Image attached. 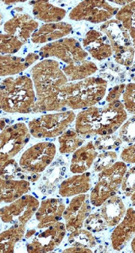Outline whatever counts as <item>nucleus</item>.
Segmentation results:
<instances>
[{
  "mask_svg": "<svg viewBox=\"0 0 135 253\" xmlns=\"http://www.w3.org/2000/svg\"><path fill=\"white\" fill-rule=\"evenodd\" d=\"M122 141L120 139H113L110 136L105 135V137H101L96 141V148L99 150H109V149H113L116 147L121 145Z\"/></svg>",
  "mask_w": 135,
  "mask_h": 253,
  "instance_id": "obj_39",
  "label": "nucleus"
},
{
  "mask_svg": "<svg viewBox=\"0 0 135 253\" xmlns=\"http://www.w3.org/2000/svg\"><path fill=\"white\" fill-rule=\"evenodd\" d=\"M97 152L93 142L76 150L73 156L72 162L70 165V170L73 173L81 174L89 169L97 158Z\"/></svg>",
  "mask_w": 135,
  "mask_h": 253,
  "instance_id": "obj_23",
  "label": "nucleus"
},
{
  "mask_svg": "<svg viewBox=\"0 0 135 253\" xmlns=\"http://www.w3.org/2000/svg\"><path fill=\"white\" fill-rule=\"evenodd\" d=\"M26 224L14 226L0 234V253H14L15 246L25 235Z\"/></svg>",
  "mask_w": 135,
  "mask_h": 253,
  "instance_id": "obj_27",
  "label": "nucleus"
},
{
  "mask_svg": "<svg viewBox=\"0 0 135 253\" xmlns=\"http://www.w3.org/2000/svg\"><path fill=\"white\" fill-rule=\"evenodd\" d=\"M30 188V183L25 179L14 180L0 177V204L12 203L25 195Z\"/></svg>",
  "mask_w": 135,
  "mask_h": 253,
  "instance_id": "obj_21",
  "label": "nucleus"
},
{
  "mask_svg": "<svg viewBox=\"0 0 135 253\" xmlns=\"http://www.w3.org/2000/svg\"><path fill=\"white\" fill-rule=\"evenodd\" d=\"M65 208L61 200L51 198L42 201L36 212V220L39 221L38 228H46L60 221Z\"/></svg>",
  "mask_w": 135,
  "mask_h": 253,
  "instance_id": "obj_14",
  "label": "nucleus"
},
{
  "mask_svg": "<svg viewBox=\"0 0 135 253\" xmlns=\"http://www.w3.org/2000/svg\"><path fill=\"white\" fill-rule=\"evenodd\" d=\"M22 170L15 160L10 159L0 168V177L5 179H14L16 177L23 179L22 176L24 175L20 174Z\"/></svg>",
  "mask_w": 135,
  "mask_h": 253,
  "instance_id": "obj_33",
  "label": "nucleus"
},
{
  "mask_svg": "<svg viewBox=\"0 0 135 253\" xmlns=\"http://www.w3.org/2000/svg\"><path fill=\"white\" fill-rule=\"evenodd\" d=\"M86 230L90 232H98L106 230L108 226L100 213H95L86 217L84 223Z\"/></svg>",
  "mask_w": 135,
  "mask_h": 253,
  "instance_id": "obj_34",
  "label": "nucleus"
},
{
  "mask_svg": "<svg viewBox=\"0 0 135 253\" xmlns=\"http://www.w3.org/2000/svg\"><path fill=\"white\" fill-rule=\"evenodd\" d=\"M117 159V154L113 152H106L98 156V160L95 163L94 169L97 172H101L111 167Z\"/></svg>",
  "mask_w": 135,
  "mask_h": 253,
  "instance_id": "obj_36",
  "label": "nucleus"
},
{
  "mask_svg": "<svg viewBox=\"0 0 135 253\" xmlns=\"http://www.w3.org/2000/svg\"><path fill=\"white\" fill-rule=\"evenodd\" d=\"M122 190L124 194L128 197H132L133 205H135V168L126 172L122 180Z\"/></svg>",
  "mask_w": 135,
  "mask_h": 253,
  "instance_id": "obj_35",
  "label": "nucleus"
},
{
  "mask_svg": "<svg viewBox=\"0 0 135 253\" xmlns=\"http://www.w3.org/2000/svg\"><path fill=\"white\" fill-rule=\"evenodd\" d=\"M135 84H130L125 86L124 96H123L124 107L128 110V112L133 114H135Z\"/></svg>",
  "mask_w": 135,
  "mask_h": 253,
  "instance_id": "obj_37",
  "label": "nucleus"
},
{
  "mask_svg": "<svg viewBox=\"0 0 135 253\" xmlns=\"http://www.w3.org/2000/svg\"><path fill=\"white\" fill-rule=\"evenodd\" d=\"M40 207L36 197L24 195L11 203L9 206L0 209V218L3 222L13 224H26L32 218Z\"/></svg>",
  "mask_w": 135,
  "mask_h": 253,
  "instance_id": "obj_8",
  "label": "nucleus"
},
{
  "mask_svg": "<svg viewBox=\"0 0 135 253\" xmlns=\"http://www.w3.org/2000/svg\"><path fill=\"white\" fill-rule=\"evenodd\" d=\"M97 67L93 62H86L85 60L81 62H76L72 65H67L63 69V73L67 76V80L70 81L75 80H84L88 78L96 73Z\"/></svg>",
  "mask_w": 135,
  "mask_h": 253,
  "instance_id": "obj_28",
  "label": "nucleus"
},
{
  "mask_svg": "<svg viewBox=\"0 0 135 253\" xmlns=\"http://www.w3.org/2000/svg\"><path fill=\"white\" fill-rule=\"evenodd\" d=\"M39 58L37 54H29L26 59L0 54V76H13L27 69Z\"/></svg>",
  "mask_w": 135,
  "mask_h": 253,
  "instance_id": "obj_24",
  "label": "nucleus"
},
{
  "mask_svg": "<svg viewBox=\"0 0 135 253\" xmlns=\"http://www.w3.org/2000/svg\"><path fill=\"white\" fill-rule=\"evenodd\" d=\"M121 159L125 163H135V145H132L128 148H124L121 154Z\"/></svg>",
  "mask_w": 135,
  "mask_h": 253,
  "instance_id": "obj_41",
  "label": "nucleus"
},
{
  "mask_svg": "<svg viewBox=\"0 0 135 253\" xmlns=\"http://www.w3.org/2000/svg\"><path fill=\"white\" fill-rule=\"evenodd\" d=\"M135 232V213L134 208L126 211L122 221L117 224L111 235L113 250L120 251L133 239Z\"/></svg>",
  "mask_w": 135,
  "mask_h": 253,
  "instance_id": "obj_15",
  "label": "nucleus"
},
{
  "mask_svg": "<svg viewBox=\"0 0 135 253\" xmlns=\"http://www.w3.org/2000/svg\"><path fill=\"white\" fill-rule=\"evenodd\" d=\"M24 43L12 35H0V54L16 53L24 45Z\"/></svg>",
  "mask_w": 135,
  "mask_h": 253,
  "instance_id": "obj_32",
  "label": "nucleus"
},
{
  "mask_svg": "<svg viewBox=\"0 0 135 253\" xmlns=\"http://www.w3.org/2000/svg\"><path fill=\"white\" fill-rule=\"evenodd\" d=\"M64 253H92L90 249L81 248V247H71L63 251Z\"/></svg>",
  "mask_w": 135,
  "mask_h": 253,
  "instance_id": "obj_42",
  "label": "nucleus"
},
{
  "mask_svg": "<svg viewBox=\"0 0 135 253\" xmlns=\"http://www.w3.org/2000/svg\"><path fill=\"white\" fill-rule=\"evenodd\" d=\"M66 227L60 221L54 223L47 229L32 239L27 246V252L29 253H45L54 251L59 246L66 235Z\"/></svg>",
  "mask_w": 135,
  "mask_h": 253,
  "instance_id": "obj_11",
  "label": "nucleus"
},
{
  "mask_svg": "<svg viewBox=\"0 0 135 253\" xmlns=\"http://www.w3.org/2000/svg\"><path fill=\"white\" fill-rule=\"evenodd\" d=\"M125 86H126V85H124V84H122V85H117V86L114 87L112 90L110 91L109 94L107 96V102L111 103V102L119 100L120 96H121V94L124 93Z\"/></svg>",
  "mask_w": 135,
  "mask_h": 253,
  "instance_id": "obj_40",
  "label": "nucleus"
},
{
  "mask_svg": "<svg viewBox=\"0 0 135 253\" xmlns=\"http://www.w3.org/2000/svg\"><path fill=\"white\" fill-rule=\"evenodd\" d=\"M101 128V110L95 107L86 108L76 118V130L82 135H95Z\"/></svg>",
  "mask_w": 135,
  "mask_h": 253,
  "instance_id": "obj_17",
  "label": "nucleus"
},
{
  "mask_svg": "<svg viewBox=\"0 0 135 253\" xmlns=\"http://www.w3.org/2000/svg\"><path fill=\"white\" fill-rule=\"evenodd\" d=\"M107 82L99 77H88L65 87L67 107L78 110L94 107L101 101L107 89Z\"/></svg>",
  "mask_w": 135,
  "mask_h": 253,
  "instance_id": "obj_3",
  "label": "nucleus"
},
{
  "mask_svg": "<svg viewBox=\"0 0 135 253\" xmlns=\"http://www.w3.org/2000/svg\"><path fill=\"white\" fill-rule=\"evenodd\" d=\"M91 187L90 174L83 173L66 179L59 188L62 197H72L86 193Z\"/></svg>",
  "mask_w": 135,
  "mask_h": 253,
  "instance_id": "obj_25",
  "label": "nucleus"
},
{
  "mask_svg": "<svg viewBox=\"0 0 135 253\" xmlns=\"http://www.w3.org/2000/svg\"><path fill=\"white\" fill-rule=\"evenodd\" d=\"M40 54L43 58L56 57L69 65L83 61L87 57V53L83 51L79 42L73 38L49 43L42 47Z\"/></svg>",
  "mask_w": 135,
  "mask_h": 253,
  "instance_id": "obj_9",
  "label": "nucleus"
},
{
  "mask_svg": "<svg viewBox=\"0 0 135 253\" xmlns=\"http://www.w3.org/2000/svg\"><path fill=\"white\" fill-rule=\"evenodd\" d=\"M33 14L38 20H43L47 23L60 21L66 15V11L60 8L56 7L47 1H36L34 2Z\"/></svg>",
  "mask_w": 135,
  "mask_h": 253,
  "instance_id": "obj_26",
  "label": "nucleus"
},
{
  "mask_svg": "<svg viewBox=\"0 0 135 253\" xmlns=\"http://www.w3.org/2000/svg\"><path fill=\"white\" fill-rule=\"evenodd\" d=\"M2 16L1 13H0V25H1V23H2Z\"/></svg>",
  "mask_w": 135,
  "mask_h": 253,
  "instance_id": "obj_46",
  "label": "nucleus"
},
{
  "mask_svg": "<svg viewBox=\"0 0 135 253\" xmlns=\"http://www.w3.org/2000/svg\"><path fill=\"white\" fill-rule=\"evenodd\" d=\"M102 32L110 40L112 51L115 52L116 62L124 65H131L133 62L134 46L131 45L130 34L122 24L117 20H110L101 26Z\"/></svg>",
  "mask_w": 135,
  "mask_h": 253,
  "instance_id": "obj_5",
  "label": "nucleus"
},
{
  "mask_svg": "<svg viewBox=\"0 0 135 253\" xmlns=\"http://www.w3.org/2000/svg\"><path fill=\"white\" fill-rule=\"evenodd\" d=\"M5 122H4V121H1V122H0V129H1V130H3L4 127H5Z\"/></svg>",
  "mask_w": 135,
  "mask_h": 253,
  "instance_id": "obj_44",
  "label": "nucleus"
},
{
  "mask_svg": "<svg viewBox=\"0 0 135 253\" xmlns=\"http://www.w3.org/2000/svg\"><path fill=\"white\" fill-rule=\"evenodd\" d=\"M35 234V230H32V231H29L28 233L27 234V235H26V237L28 239V238H29V236H32V235H34Z\"/></svg>",
  "mask_w": 135,
  "mask_h": 253,
  "instance_id": "obj_43",
  "label": "nucleus"
},
{
  "mask_svg": "<svg viewBox=\"0 0 135 253\" xmlns=\"http://www.w3.org/2000/svg\"><path fill=\"white\" fill-rule=\"evenodd\" d=\"M135 238H133V240H132V251H133V253H135Z\"/></svg>",
  "mask_w": 135,
  "mask_h": 253,
  "instance_id": "obj_45",
  "label": "nucleus"
},
{
  "mask_svg": "<svg viewBox=\"0 0 135 253\" xmlns=\"http://www.w3.org/2000/svg\"><path fill=\"white\" fill-rule=\"evenodd\" d=\"M127 113L124 104L119 100L111 102L101 110V128L97 134L105 136L113 134L126 121Z\"/></svg>",
  "mask_w": 135,
  "mask_h": 253,
  "instance_id": "obj_13",
  "label": "nucleus"
},
{
  "mask_svg": "<svg viewBox=\"0 0 135 253\" xmlns=\"http://www.w3.org/2000/svg\"><path fill=\"white\" fill-rule=\"evenodd\" d=\"M36 96L27 76L9 77L0 84V107L7 113L28 114L34 108Z\"/></svg>",
  "mask_w": 135,
  "mask_h": 253,
  "instance_id": "obj_2",
  "label": "nucleus"
},
{
  "mask_svg": "<svg viewBox=\"0 0 135 253\" xmlns=\"http://www.w3.org/2000/svg\"><path fill=\"white\" fill-rule=\"evenodd\" d=\"M120 137L126 142L135 141V117L123 125L120 130Z\"/></svg>",
  "mask_w": 135,
  "mask_h": 253,
  "instance_id": "obj_38",
  "label": "nucleus"
},
{
  "mask_svg": "<svg viewBox=\"0 0 135 253\" xmlns=\"http://www.w3.org/2000/svg\"><path fill=\"white\" fill-rule=\"evenodd\" d=\"M0 108H1V107H0Z\"/></svg>",
  "mask_w": 135,
  "mask_h": 253,
  "instance_id": "obj_47",
  "label": "nucleus"
},
{
  "mask_svg": "<svg viewBox=\"0 0 135 253\" xmlns=\"http://www.w3.org/2000/svg\"><path fill=\"white\" fill-rule=\"evenodd\" d=\"M72 31V27L70 24L63 22L52 23L42 26L40 29L32 34L31 38L32 42L36 43H43L46 42L58 40L69 35Z\"/></svg>",
  "mask_w": 135,
  "mask_h": 253,
  "instance_id": "obj_19",
  "label": "nucleus"
},
{
  "mask_svg": "<svg viewBox=\"0 0 135 253\" xmlns=\"http://www.w3.org/2000/svg\"><path fill=\"white\" fill-rule=\"evenodd\" d=\"M83 47L97 60L105 59L112 54L111 46L108 38L96 31L86 34L83 40Z\"/></svg>",
  "mask_w": 135,
  "mask_h": 253,
  "instance_id": "obj_18",
  "label": "nucleus"
},
{
  "mask_svg": "<svg viewBox=\"0 0 135 253\" xmlns=\"http://www.w3.org/2000/svg\"><path fill=\"white\" fill-rule=\"evenodd\" d=\"M29 129L25 124L7 126L0 133V168L13 159L29 140Z\"/></svg>",
  "mask_w": 135,
  "mask_h": 253,
  "instance_id": "obj_6",
  "label": "nucleus"
},
{
  "mask_svg": "<svg viewBox=\"0 0 135 253\" xmlns=\"http://www.w3.org/2000/svg\"><path fill=\"white\" fill-rule=\"evenodd\" d=\"M117 8L112 7L106 1H84L73 9L70 18L86 20L94 24L107 21L118 12Z\"/></svg>",
  "mask_w": 135,
  "mask_h": 253,
  "instance_id": "obj_10",
  "label": "nucleus"
},
{
  "mask_svg": "<svg viewBox=\"0 0 135 253\" xmlns=\"http://www.w3.org/2000/svg\"><path fill=\"white\" fill-rule=\"evenodd\" d=\"M83 139L81 137V134H78V132L67 130L59 137V152L61 153L75 152L83 145Z\"/></svg>",
  "mask_w": 135,
  "mask_h": 253,
  "instance_id": "obj_29",
  "label": "nucleus"
},
{
  "mask_svg": "<svg viewBox=\"0 0 135 253\" xmlns=\"http://www.w3.org/2000/svg\"><path fill=\"white\" fill-rule=\"evenodd\" d=\"M74 119L75 114L71 111L43 115L29 122V134L37 138L57 137L63 134Z\"/></svg>",
  "mask_w": 135,
  "mask_h": 253,
  "instance_id": "obj_4",
  "label": "nucleus"
},
{
  "mask_svg": "<svg viewBox=\"0 0 135 253\" xmlns=\"http://www.w3.org/2000/svg\"><path fill=\"white\" fill-rule=\"evenodd\" d=\"M68 243L73 247L89 249L96 246L95 238L92 232L81 228L71 232L68 238Z\"/></svg>",
  "mask_w": 135,
  "mask_h": 253,
  "instance_id": "obj_30",
  "label": "nucleus"
},
{
  "mask_svg": "<svg viewBox=\"0 0 135 253\" xmlns=\"http://www.w3.org/2000/svg\"><path fill=\"white\" fill-rule=\"evenodd\" d=\"M88 195L79 194L70 201L68 208H65L62 217L66 221V230L73 232L81 229L86 217L90 215V208Z\"/></svg>",
  "mask_w": 135,
  "mask_h": 253,
  "instance_id": "obj_12",
  "label": "nucleus"
},
{
  "mask_svg": "<svg viewBox=\"0 0 135 253\" xmlns=\"http://www.w3.org/2000/svg\"><path fill=\"white\" fill-rule=\"evenodd\" d=\"M56 146L50 142L36 144L27 149L20 159V168L25 172L37 174L51 164L56 155Z\"/></svg>",
  "mask_w": 135,
  "mask_h": 253,
  "instance_id": "obj_7",
  "label": "nucleus"
},
{
  "mask_svg": "<svg viewBox=\"0 0 135 253\" xmlns=\"http://www.w3.org/2000/svg\"><path fill=\"white\" fill-rule=\"evenodd\" d=\"M127 172V166L124 163H114L111 167L101 171L98 183L109 191L116 194L122 183L123 178Z\"/></svg>",
  "mask_w": 135,
  "mask_h": 253,
  "instance_id": "obj_22",
  "label": "nucleus"
},
{
  "mask_svg": "<svg viewBox=\"0 0 135 253\" xmlns=\"http://www.w3.org/2000/svg\"><path fill=\"white\" fill-rule=\"evenodd\" d=\"M126 209L121 197L112 196L107 200L101 208V214L108 227H114L122 221Z\"/></svg>",
  "mask_w": 135,
  "mask_h": 253,
  "instance_id": "obj_20",
  "label": "nucleus"
},
{
  "mask_svg": "<svg viewBox=\"0 0 135 253\" xmlns=\"http://www.w3.org/2000/svg\"><path fill=\"white\" fill-rule=\"evenodd\" d=\"M37 27V22L31 18L29 15L17 14L5 23L4 31L7 35L16 37L25 43Z\"/></svg>",
  "mask_w": 135,
  "mask_h": 253,
  "instance_id": "obj_16",
  "label": "nucleus"
},
{
  "mask_svg": "<svg viewBox=\"0 0 135 253\" xmlns=\"http://www.w3.org/2000/svg\"><path fill=\"white\" fill-rule=\"evenodd\" d=\"M31 73L36 93L32 112L62 111L67 107L64 89L68 80L57 62L44 60L35 65Z\"/></svg>",
  "mask_w": 135,
  "mask_h": 253,
  "instance_id": "obj_1",
  "label": "nucleus"
},
{
  "mask_svg": "<svg viewBox=\"0 0 135 253\" xmlns=\"http://www.w3.org/2000/svg\"><path fill=\"white\" fill-rule=\"evenodd\" d=\"M117 19L124 29L129 30L132 40H135V2L132 1L119 11L117 13Z\"/></svg>",
  "mask_w": 135,
  "mask_h": 253,
  "instance_id": "obj_31",
  "label": "nucleus"
}]
</instances>
